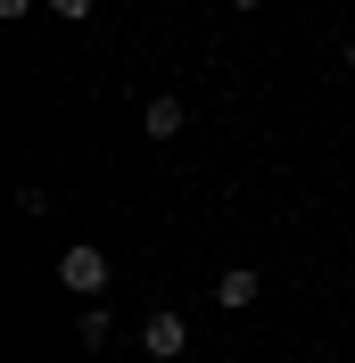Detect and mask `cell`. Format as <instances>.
Segmentation results:
<instances>
[{
  "mask_svg": "<svg viewBox=\"0 0 355 363\" xmlns=\"http://www.w3.org/2000/svg\"><path fill=\"white\" fill-rule=\"evenodd\" d=\"M108 281H116V272H108V256L91 248V240H75V248L58 256V289H75V297H99Z\"/></svg>",
  "mask_w": 355,
  "mask_h": 363,
  "instance_id": "obj_1",
  "label": "cell"
},
{
  "mask_svg": "<svg viewBox=\"0 0 355 363\" xmlns=\"http://www.w3.org/2000/svg\"><path fill=\"white\" fill-rule=\"evenodd\" d=\"M141 347H149L157 363H182V355H190V322H182L174 306H157V314L141 322Z\"/></svg>",
  "mask_w": 355,
  "mask_h": 363,
  "instance_id": "obj_2",
  "label": "cell"
},
{
  "mask_svg": "<svg viewBox=\"0 0 355 363\" xmlns=\"http://www.w3.org/2000/svg\"><path fill=\"white\" fill-rule=\"evenodd\" d=\"M256 289H265V281H256V272H248V264L215 272V306H223V314H240V306H256Z\"/></svg>",
  "mask_w": 355,
  "mask_h": 363,
  "instance_id": "obj_3",
  "label": "cell"
},
{
  "mask_svg": "<svg viewBox=\"0 0 355 363\" xmlns=\"http://www.w3.org/2000/svg\"><path fill=\"white\" fill-rule=\"evenodd\" d=\"M141 124H149V140H174V133H182V99H174V91H157L149 108H141Z\"/></svg>",
  "mask_w": 355,
  "mask_h": 363,
  "instance_id": "obj_4",
  "label": "cell"
},
{
  "mask_svg": "<svg viewBox=\"0 0 355 363\" xmlns=\"http://www.w3.org/2000/svg\"><path fill=\"white\" fill-rule=\"evenodd\" d=\"M108 330H116V322L99 314V306H83V322H75V339H83V347H108Z\"/></svg>",
  "mask_w": 355,
  "mask_h": 363,
  "instance_id": "obj_5",
  "label": "cell"
},
{
  "mask_svg": "<svg viewBox=\"0 0 355 363\" xmlns=\"http://www.w3.org/2000/svg\"><path fill=\"white\" fill-rule=\"evenodd\" d=\"M50 17H91V0H50Z\"/></svg>",
  "mask_w": 355,
  "mask_h": 363,
  "instance_id": "obj_6",
  "label": "cell"
},
{
  "mask_svg": "<svg viewBox=\"0 0 355 363\" xmlns=\"http://www.w3.org/2000/svg\"><path fill=\"white\" fill-rule=\"evenodd\" d=\"M0 17H33V0H0Z\"/></svg>",
  "mask_w": 355,
  "mask_h": 363,
  "instance_id": "obj_7",
  "label": "cell"
},
{
  "mask_svg": "<svg viewBox=\"0 0 355 363\" xmlns=\"http://www.w3.org/2000/svg\"><path fill=\"white\" fill-rule=\"evenodd\" d=\"M231 9H240V17H256V9H265V0H231Z\"/></svg>",
  "mask_w": 355,
  "mask_h": 363,
  "instance_id": "obj_8",
  "label": "cell"
},
{
  "mask_svg": "<svg viewBox=\"0 0 355 363\" xmlns=\"http://www.w3.org/2000/svg\"><path fill=\"white\" fill-rule=\"evenodd\" d=\"M347 74H355V42H347Z\"/></svg>",
  "mask_w": 355,
  "mask_h": 363,
  "instance_id": "obj_9",
  "label": "cell"
}]
</instances>
